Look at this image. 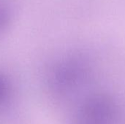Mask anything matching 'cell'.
Returning <instances> with one entry per match:
<instances>
[{
  "label": "cell",
  "mask_w": 125,
  "mask_h": 124,
  "mask_svg": "<svg viewBox=\"0 0 125 124\" xmlns=\"http://www.w3.org/2000/svg\"><path fill=\"white\" fill-rule=\"evenodd\" d=\"M8 20L9 15L7 8L0 1V34L6 29V26L8 24Z\"/></svg>",
  "instance_id": "6da1fadb"
}]
</instances>
